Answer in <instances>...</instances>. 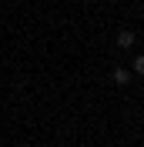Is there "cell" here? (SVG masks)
<instances>
[{"label": "cell", "mask_w": 144, "mask_h": 147, "mask_svg": "<svg viewBox=\"0 0 144 147\" xmlns=\"http://www.w3.org/2000/svg\"><path fill=\"white\" fill-rule=\"evenodd\" d=\"M117 47H134V34H131V30H121V34H117Z\"/></svg>", "instance_id": "1"}, {"label": "cell", "mask_w": 144, "mask_h": 147, "mask_svg": "<svg viewBox=\"0 0 144 147\" xmlns=\"http://www.w3.org/2000/svg\"><path fill=\"white\" fill-rule=\"evenodd\" d=\"M131 70H134V74H141V77H144V54H141V57H134V67H131Z\"/></svg>", "instance_id": "3"}, {"label": "cell", "mask_w": 144, "mask_h": 147, "mask_svg": "<svg viewBox=\"0 0 144 147\" xmlns=\"http://www.w3.org/2000/svg\"><path fill=\"white\" fill-rule=\"evenodd\" d=\"M131 80V70H127V67H117L114 70V84H127Z\"/></svg>", "instance_id": "2"}]
</instances>
